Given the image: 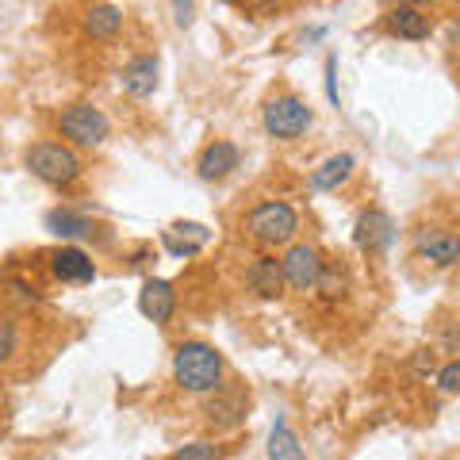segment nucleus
I'll return each instance as SVG.
<instances>
[{"mask_svg":"<svg viewBox=\"0 0 460 460\" xmlns=\"http://www.w3.org/2000/svg\"><path fill=\"white\" fill-rule=\"evenodd\" d=\"M223 353L208 341H181L172 353V380L192 395H211L215 387H223Z\"/></svg>","mask_w":460,"mask_h":460,"instance_id":"obj_1","label":"nucleus"},{"mask_svg":"<svg viewBox=\"0 0 460 460\" xmlns=\"http://www.w3.org/2000/svg\"><path fill=\"white\" fill-rule=\"evenodd\" d=\"M23 165L31 169V177L50 184V189H69L84 172L81 157L69 146H62V142H31V146L23 150Z\"/></svg>","mask_w":460,"mask_h":460,"instance_id":"obj_2","label":"nucleus"},{"mask_svg":"<svg viewBox=\"0 0 460 460\" xmlns=\"http://www.w3.org/2000/svg\"><path fill=\"white\" fill-rule=\"evenodd\" d=\"M246 230L261 246H288L299 230V215L292 204H284V199H265V204H257L246 215Z\"/></svg>","mask_w":460,"mask_h":460,"instance_id":"obj_3","label":"nucleus"},{"mask_svg":"<svg viewBox=\"0 0 460 460\" xmlns=\"http://www.w3.org/2000/svg\"><path fill=\"white\" fill-rule=\"evenodd\" d=\"M58 131H62L66 142H74L81 150H96V146H104V138L111 135V123H108V115L93 104H69L58 115Z\"/></svg>","mask_w":460,"mask_h":460,"instance_id":"obj_4","label":"nucleus"},{"mask_svg":"<svg viewBox=\"0 0 460 460\" xmlns=\"http://www.w3.org/2000/svg\"><path fill=\"white\" fill-rule=\"evenodd\" d=\"M261 123L272 138H299V135H307V127L314 123V111H311V104H304L299 96L288 93V96L269 100L261 111Z\"/></svg>","mask_w":460,"mask_h":460,"instance_id":"obj_5","label":"nucleus"},{"mask_svg":"<svg viewBox=\"0 0 460 460\" xmlns=\"http://www.w3.org/2000/svg\"><path fill=\"white\" fill-rule=\"evenodd\" d=\"M353 242H357V250H361V253L384 257L387 250H392V242H395L392 215L380 211V208H368L361 219H357V226H353Z\"/></svg>","mask_w":460,"mask_h":460,"instance_id":"obj_6","label":"nucleus"},{"mask_svg":"<svg viewBox=\"0 0 460 460\" xmlns=\"http://www.w3.org/2000/svg\"><path fill=\"white\" fill-rule=\"evenodd\" d=\"M380 27L392 39H402V42H426L434 35V23H429V16L419 4H392L380 16Z\"/></svg>","mask_w":460,"mask_h":460,"instance_id":"obj_7","label":"nucleus"},{"mask_svg":"<svg viewBox=\"0 0 460 460\" xmlns=\"http://www.w3.org/2000/svg\"><path fill=\"white\" fill-rule=\"evenodd\" d=\"M414 253L422 261L438 265V269H449V265H460V234L453 230H441V226H426L414 234Z\"/></svg>","mask_w":460,"mask_h":460,"instance_id":"obj_8","label":"nucleus"},{"mask_svg":"<svg viewBox=\"0 0 460 460\" xmlns=\"http://www.w3.org/2000/svg\"><path fill=\"white\" fill-rule=\"evenodd\" d=\"M284 280L296 288V292H314V284H319V272H323V253L314 246H292L284 257Z\"/></svg>","mask_w":460,"mask_h":460,"instance_id":"obj_9","label":"nucleus"},{"mask_svg":"<svg viewBox=\"0 0 460 460\" xmlns=\"http://www.w3.org/2000/svg\"><path fill=\"white\" fill-rule=\"evenodd\" d=\"M246 407H250V399L246 392H226V387H215L211 399H208V407H204V419L211 429H234L246 422Z\"/></svg>","mask_w":460,"mask_h":460,"instance_id":"obj_10","label":"nucleus"},{"mask_svg":"<svg viewBox=\"0 0 460 460\" xmlns=\"http://www.w3.org/2000/svg\"><path fill=\"white\" fill-rule=\"evenodd\" d=\"M238 162H242V150L234 146V142H230V138H215V142H208V146L199 150L196 169H199V177H204V181H226L230 172L238 169Z\"/></svg>","mask_w":460,"mask_h":460,"instance_id":"obj_11","label":"nucleus"},{"mask_svg":"<svg viewBox=\"0 0 460 460\" xmlns=\"http://www.w3.org/2000/svg\"><path fill=\"white\" fill-rule=\"evenodd\" d=\"M157 74H162V62L154 54H138L123 66V93L135 100H150L157 93Z\"/></svg>","mask_w":460,"mask_h":460,"instance_id":"obj_12","label":"nucleus"},{"mask_svg":"<svg viewBox=\"0 0 460 460\" xmlns=\"http://www.w3.org/2000/svg\"><path fill=\"white\" fill-rule=\"evenodd\" d=\"M50 272L62 284H93L96 280V265H93V257L77 250V246H62V250H54L50 253Z\"/></svg>","mask_w":460,"mask_h":460,"instance_id":"obj_13","label":"nucleus"},{"mask_svg":"<svg viewBox=\"0 0 460 460\" xmlns=\"http://www.w3.org/2000/svg\"><path fill=\"white\" fill-rule=\"evenodd\" d=\"M138 311L146 314L150 323L157 326H169L172 319V311H177V292H172V284L169 280H146L142 284V292H138Z\"/></svg>","mask_w":460,"mask_h":460,"instance_id":"obj_14","label":"nucleus"},{"mask_svg":"<svg viewBox=\"0 0 460 460\" xmlns=\"http://www.w3.org/2000/svg\"><path fill=\"white\" fill-rule=\"evenodd\" d=\"M246 284H250V292L257 299H280L284 296V261H277V257H269L261 253L257 261L246 269Z\"/></svg>","mask_w":460,"mask_h":460,"instance_id":"obj_15","label":"nucleus"},{"mask_svg":"<svg viewBox=\"0 0 460 460\" xmlns=\"http://www.w3.org/2000/svg\"><path fill=\"white\" fill-rule=\"evenodd\" d=\"M211 242V230L204 223H172L162 230V246L172 257H196Z\"/></svg>","mask_w":460,"mask_h":460,"instance_id":"obj_16","label":"nucleus"},{"mask_svg":"<svg viewBox=\"0 0 460 460\" xmlns=\"http://www.w3.org/2000/svg\"><path fill=\"white\" fill-rule=\"evenodd\" d=\"M42 223H47L50 234L74 238V242H93L100 234V226L89 219V215H81L74 208H54V211H47V219H42Z\"/></svg>","mask_w":460,"mask_h":460,"instance_id":"obj_17","label":"nucleus"},{"mask_svg":"<svg viewBox=\"0 0 460 460\" xmlns=\"http://www.w3.org/2000/svg\"><path fill=\"white\" fill-rule=\"evenodd\" d=\"M353 169H357V157L353 154H334V157H326V162L311 172V189L314 192H338L345 181L353 177Z\"/></svg>","mask_w":460,"mask_h":460,"instance_id":"obj_18","label":"nucleus"},{"mask_svg":"<svg viewBox=\"0 0 460 460\" xmlns=\"http://www.w3.org/2000/svg\"><path fill=\"white\" fill-rule=\"evenodd\" d=\"M119 27H123V12L115 4H96L84 16V35H93V39H115Z\"/></svg>","mask_w":460,"mask_h":460,"instance_id":"obj_19","label":"nucleus"},{"mask_svg":"<svg viewBox=\"0 0 460 460\" xmlns=\"http://www.w3.org/2000/svg\"><path fill=\"white\" fill-rule=\"evenodd\" d=\"M314 292H319L326 304H341V299L349 296V269H341V265H323Z\"/></svg>","mask_w":460,"mask_h":460,"instance_id":"obj_20","label":"nucleus"},{"mask_svg":"<svg viewBox=\"0 0 460 460\" xmlns=\"http://www.w3.org/2000/svg\"><path fill=\"white\" fill-rule=\"evenodd\" d=\"M269 456H280V460H299V456H304V449H299L296 434H292V429H288L284 422L272 426V438H269Z\"/></svg>","mask_w":460,"mask_h":460,"instance_id":"obj_21","label":"nucleus"},{"mask_svg":"<svg viewBox=\"0 0 460 460\" xmlns=\"http://www.w3.org/2000/svg\"><path fill=\"white\" fill-rule=\"evenodd\" d=\"M20 349V330L12 319H0V368H4Z\"/></svg>","mask_w":460,"mask_h":460,"instance_id":"obj_22","label":"nucleus"},{"mask_svg":"<svg viewBox=\"0 0 460 460\" xmlns=\"http://www.w3.org/2000/svg\"><path fill=\"white\" fill-rule=\"evenodd\" d=\"M438 392L441 395H460V357L438 368Z\"/></svg>","mask_w":460,"mask_h":460,"instance_id":"obj_23","label":"nucleus"},{"mask_svg":"<svg viewBox=\"0 0 460 460\" xmlns=\"http://www.w3.org/2000/svg\"><path fill=\"white\" fill-rule=\"evenodd\" d=\"M219 456V449H215L211 441H192V445H181L177 453H172V460H211Z\"/></svg>","mask_w":460,"mask_h":460,"instance_id":"obj_24","label":"nucleus"},{"mask_svg":"<svg viewBox=\"0 0 460 460\" xmlns=\"http://www.w3.org/2000/svg\"><path fill=\"white\" fill-rule=\"evenodd\" d=\"M334 77H338V58L330 54L326 58V96H330V104L338 108V84H334Z\"/></svg>","mask_w":460,"mask_h":460,"instance_id":"obj_25","label":"nucleus"},{"mask_svg":"<svg viewBox=\"0 0 460 460\" xmlns=\"http://www.w3.org/2000/svg\"><path fill=\"white\" fill-rule=\"evenodd\" d=\"M196 12V0H172V16H177V27H189Z\"/></svg>","mask_w":460,"mask_h":460,"instance_id":"obj_26","label":"nucleus"},{"mask_svg":"<svg viewBox=\"0 0 460 460\" xmlns=\"http://www.w3.org/2000/svg\"><path fill=\"white\" fill-rule=\"evenodd\" d=\"M414 368H419L422 376H429V372H434V353H429V349H422L419 357H414Z\"/></svg>","mask_w":460,"mask_h":460,"instance_id":"obj_27","label":"nucleus"},{"mask_svg":"<svg viewBox=\"0 0 460 460\" xmlns=\"http://www.w3.org/2000/svg\"><path fill=\"white\" fill-rule=\"evenodd\" d=\"M399 4H419L422 8V4H434V0H399Z\"/></svg>","mask_w":460,"mask_h":460,"instance_id":"obj_28","label":"nucleus"},{"mask_svg":"<svg viewBox=\"0 0 460 460\" xmlns=\"http://www.w3.org/2000/svg\"><path fill=\"white\" fill-rule=\"evenodd\" d=\"M453 42H460V20L453 23Z\"/></svg>","mask_w":460,"mask_h":460,"instance_id":"obj_29","label":"nucleus"}]
</instances>
